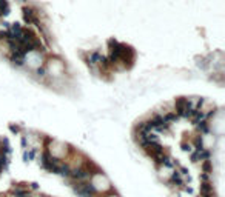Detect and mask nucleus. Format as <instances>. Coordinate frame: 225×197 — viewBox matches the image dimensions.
I'll return each instance as SVG.
<instances>
[{
  "label": "nucleus",
  "instance_id": "1",
  "mask_svg": "<svg viewBox=\"0 0 225 197\" xmlns=\"http://www.w3.org/2000/svg\"><path fill=\"white\" fill-rule=\"evenodd\" d=\"M14 194L16 197H29L28 190H23V188H14Z\"/></svg>",
  "mask_w": 225,
  "mask_h": 197
},
{
  "label": "nucleus",
  "instance_id": "2",
  "mask_svg": "<svg viewBox=\"0 0 225 197\" xmlns=\"http://www.w3.org/2000/svg\"><path fill=\"white\" fill-rule=\"evenodd\" d=\"M36 74H37V77H42V79H43V77H45V68H39V69H37V71H36Z\"/></svg>",
  "mask_w": 225,
  "mask_h": 197
},
{
  "label": "nucleus",
  "instance_id": "3",
  "mask_svg": "<svg viewBox=\"0 0 225 197\" xmlns=\"http://www.w3.org/2000/svg\"><path fill=\"white\" fill-rule=\"evenodd\" d=\"M91 197H94V196H91Z\"/></svg>",
  "mask_w": 225,
  "mask_h": 197
},
{
  "label": "nucleus",
  "instance_id": "4",
  "mask_svg": "<svg viewBox=\"0 0 225 197\" xmlns=\"http://www.w3.org/2000/svg\"><path fill=\"white\" fill-rule=\"evenodd\" d=\"M43 197H46V196H43Z\"/></svg>",
  "mask_w": 225,
  "mask_h": 197
}]
</instances>
